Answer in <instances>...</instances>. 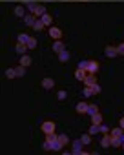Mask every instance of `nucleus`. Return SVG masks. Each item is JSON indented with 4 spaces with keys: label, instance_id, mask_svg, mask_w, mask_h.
Here are the masks:
<instances>
[{
    "label": "nucleus",
    "instance_id": "40",
    "mask_svg": "<svg viewBox=\"0 0 124 155\" xmlns=\"http://www.w3.org/2000/svg\"><path fill=\"white\" fill-rule=\"evenodd\" d=\"M119 139H120V142H124V133H120V135H119Z\"/></svg>",
    "mask_w": 124,
    "mask_h": 155
},
{
    "label": "nucleus",
    "instance_id": "29",
    "mask_svg": "<svg viewBox=\"0 0 124 155\" xmlns=\"http://www.w3.org/2000/svg\"><path fill=\"white\" fill-rule=\"evenodd\" d=\"M109 133H111V137H119V135H120V133H124V130H122V128H120V126H119V128H115V130H111V131H109Z\"/></svg>",
    "mask_w": 124,
    "mask_h": 155
},
{
    "label": "nucleus",
    "instance_id": "27",
    "mask_svg": "<svg viewBox=\"0 0 124 155\" xmlns=\"http://www.w3.org/2000/svg\"><path fill=\"white\" fill-rule=\"evenodd\" d=\"M29 38H31V37H29V35H26V33H20V35H18V42H20V44H28V40H29Z\"/></svg>",
    "mask_w": 124,
    "mask_h": 155
},
{
    "label": "nucleus",
    "instance_id": "34",
    "mask_svg": "<svg viewBox=\"0 0 124 155\" xmlns=\"http://www.w3.org/2000/svg\"><path fill=\"white\" fill-rule=\"evenodd\" d=\"M82 93H84V97H91V95H93V90H91V88H90V86H86V88H84V91H82Z\"/></svg>",
    "mask_w": 124,
    "mask_h": 155
},
{
    "label": "nucleus",
    "instance_id": "18",
    "mask_svg": "<svg viewBox=\"0 0 124 155\" xmlns=\"http://www.w3.org/2000/svg\"><path fill=\"white\" fill-rule=\"evenodd\" d=\"M58 60H60V62H68V60H70V53H68L66 49L62 51V53H58Z\"/></svg>",
    "mask_w": 124,
    "mask_h": 155
},
{
    "label": "nucleus",
    "instance_id": "24",
    "mask_svg": "<svg viewBox=\"0 0 124 155\" xmlns=\"http://www.w3.org/2000/svg\"><path fill=\"white\" fill-rule=\"evenodd\" d=\"M40 20H42V22H44L46 26H51V20H53V17L46 13V15H42V17H40Z\"/></svg>",
    "mask_w": 124,
    "mask_h": 155
},
{
    "label": "nucleus",
    "instance_id": "10",
    "mask_svg": "<svg viewBox=\"0 0 124 155\" xmlns=\"http://www.w3.org/2000/svg\"><path fill=\"white\" fill-rule=\"evenodd\" d=\"M24 22H26V26H31V28H33L35 22H37V17H35V15H26V17H24Z\"/></svg>",
    "mask_w": 124,
    "mask_h": 155
},
{
    "label": "nucleus",
    "instance_id": "26",
    "mask_svg": "<svg viewBox=\"0 0 124 155\" xmlns=\"http://www.w3.org/2000/svg\"><path fill=\"white\" fill-rule=\"evenodd\" d=\"M57 139H58V140H60L62 144H64V146H66V144L70 142V137H68V135H64V133H60V135H57Z\"/></svg>",
    "mask_w": 124,
    "mask_h": 155
},
{
    "label": "nucleus",
    "instance_id": "41",
    "mask_svg": "<svg viewBox=\"0 0 124 155\" xmlns=\"http://www.w3.org/2000/svg\"><path fill=\"white\" fill-rule=\"evenodd\" d=\"M120 148H122V150H124V142H122V144H120Z\"/></svg>",
    "mask_w": 124,
    "mask_h": 155
},
{
    "label": "nucleus",
    "instance_id": "7",
    "mask_svg": "<svg viewBox=\"0 0 124 155\" xmlns=\"http://www.w3.org/2000/svg\"><path fill=\"white\" fill-rule=\"evenodd\" d=\"M99 71V62L97 60H90V66H88V73H97Z\"/></svg>",
    "mask_w": 124,
    "mask_h": 155
},
{
    "label": "nucleus",
    "instance_id": "3",
    "mask_svg": "<svg viewBox=\"0 0 124 155\" xmlns=\"http://www.w3.org/2000/svg\"><path fill=\"white\" fill-rule=\"evenodd\" d=\"M42 131L44 133H49V131H55V122L53 120H46V122H42Z\"/></svg>",
    "mask_w": 124,
    "mask_h": 155
},
{
    "label": "nucleus",
    "instance_id": "28",
    "mask_svg": "<svg viewBox=\"0 0 124 155\" xmlns=\"http://www.w3.org/2000/svg\"><path fill=\"white\" fill-rule=\"evenodd\" d=\"M90 135H95V133H100V130H99V124H91V128H90V131H88Z\"/></svg>",
    "mask_w": 124,
    "mask_h": 155
},
{
    "label": "nucleus",
    "instance_id": "8",
    "mask_svg": "<svg viewBox=\"0 0 124 155\" xmlns=\"http://www.w3.org/2000/svg\"><path fill=\"white\" fill-rule=\"evenodd\" d=\"M62 148H64V144H62L58 139H55V140H51V150L53 151H60Z\"/></svg>",
    "mask_w": 124,
    "mask_h": 155
},
{
    "label": "nucleus",
    "instance_id": "25",
    "mask_svg": "<svg viewBox=\"0 0 124 155\" xmlns=\"http://www.w3.org/2000/svg\"><path fill=\"white\" fill-rule=\"evenodd\" d=\"M97 111H99V106H97V104H88V111H86L88 115H93V113H97Z\"/></svg>",
    "mask_w": 124,
    "mask_h": 155
},
{
    "label": "nucleus",
    "instance_id": "36",
    "mask_svg": "<svg viewBox=\"0 0 124 155\" xmlns=\"http://www.w3.org/2000/svg\"><path fill=\"white\" fill-rule=\"evenodd\" d=\"M99 130H100V133H109V130H108V126L102 122V124H99Z\"/></svg>",
    "mask_w": 124,
    "mask_h": 155
},
{
    "label": "nucleus",
    "instance_id": "21",
    "mask_svg": "<svg viewBox=\"0 0 124 155\" xmlns=\"http://www.w3.org/2000/svg\"><path fill=\"white\" fill-rule=\"evenodd\" d=\"M6 77H8V79H15V77H17V69L15 68H8L6 69Z\"/></svg>",
    "mask_w": 124,
    "mask_h": 155
},
{
    "label": "nucleus",
    "instance_id": "39",
    "mask_svg": "<svg viewBox=\"0 0 124 155\" xmlns=\"http://www.w3.org/2000/svg\"><path fill=\"white\" fill-rule=\"evenodd\" d=\"M119 126H120V128L124 130V119H120V122H119Z\"/></svg>",
    "mask_w": 124,
    "mask_h": 155
},
{
    "label": "nucleus",
    "instance_id": "6",
    "mask_svg": "<svg viewBox=\"0 0 124 155\" xmlns=\"http://www.w3.org/2000/svg\"><path fill=\"white\" fill-rule=\"evenodd\" d=\"M53 86H55V81H53V79H49V77L42 79V88H44V90H51Z\"/></svg>",
    "mask_w": 124,
    "mask_h": 155
},
{
    "label": "nucleus",
    "instance_id": "13",
    "mask_svg": "<svg viewBox=\"0 0 124 155\" xmlns=\"http://www.w3.org/2000/svg\"><path fill=\"white\" fill-rule=\"evenodd\" d=\"M64 49H66V46L62 44L60 40H57V42L53 44V51H57V53H62V51H64Z\"/></svg>",
    "mask_w": 124,
    "mask_h": 155
},
{
    "label": "nucleus",
    "instance_id": "1",
    "mask_svg": "<svg viewBox=\"0 0 124 155\" xmlns=\"http://www.w3.org/2000/svg\"><path fill=\"white\" fill-rule=\"evenodd\" d=\"M82 82H84V86H90V88H91V86H95V84H97V75L88 73V75H86V79H84Z\"/></svg>",
    "mask_w": 124,
    "mask_h": 155
},
{
    "label": "nucleus",
    "instance_id": "23",
    "mask_svg": "<svg viewBox=\"0 0 124 155\" xmlns=\"http://www.w3.org/2000/svg\"><path fill=\"white\" fill-rule=\"evenodd\" d=\"M15 15H17V17H26V9H24V6H17V8H15Z\"/></svg>",
    "mask_w": 124,
    "mask_h": 155
},
{
    "label": "nucleus",
    "instance_id": "31",
    "mask_svg": "<svg viewBox=\"0 0 124 155\" xmlns=\"http://www.w3.org/2000/svg\"><path fill=\"white\" fill-rule=\"evenodd\" d=\"M88 66H90V60H80L79 62V68L84 69V71H88Z\"/></svg>",
    "mask_w": 124,
    "mask_h": 155
},
{
    "label": "nucleus",
    "instance_id": "32",
    "mask_svg": "<svg viewBox=\"0 0 124 155\" xmlns=\"http://www.w3.org/2000/svg\"><path fill=\"white\" fill-rule=\"evenodd\" d=\"M120 139L119 137H111V146H115V148H120Z\"/></svg>",
    "mask_w": 124,
    "mask_h": 155
},
{
    "label": "nucleus",
    "instance_id": "37",
    "mask_svg": "<svg viewBox=\"0 0 124 155\" xmlns=\"http://www.w3.org/2000/svg\"><path fill=\"white\" fill-rule=\"evenodd\" d=\"M91 90H93V95H99V93H100V86H99V84L91 86Z\"/></svg>",
    "mask_w": 124,
    "mask_h": 155
},
{
    "label": "nucleus",
    "instance_id": "2",
    "mask_svg": "<svg viewBox=\"0 0 124 155\" xmlns=\"http://www.w3.org/2000/svg\"><path fill=\"white\" fill-rule=\"evenodd\" d=\"M49 35H51V38L60 40L62 38V29L60 28H55V26H49Z\"/></svg>",
    "mask_w": 124,
    "mask_h": 155
},
{
    "label": "nucleus",
    "instance_id": "15",
    "mask_svg": "<svg viewBox=\"0 0 124 155\" xmlns=\"http://www.w3.org/2000/svg\"><path fill=\"white\" fill-rule=\"evenodd\" d=\"M91 124H102V115H100L99 111L91 115Z\"/></svg>",
    "mask_w": 124,
    "mask_h": 155
},
{
    "label": "nucleus",
    "instance_id": "14",
    "mask_svg": "<svg viewBox=\"0 0 124 155\" xmlns=\"http://www.w3.org/2000/svg\"><path fill=\"white\" fill-rule=\"evenodd\" d=\"M31 60H33V58H31L29 55H20V64H22V66H26V68H28V66L31 64Z\"/></svg>",
    "mask_w": 124,
    "mask_h": 155
},
{
    "label": "nucleus",
    "instance_id": "5",
    "mask_svg": "<svg viewBox=\"0 0 124 155\" xmlns=\"http://www.w3.org/2000/svg\"><path fill=\"white\" fill-rule=\"evenodd\" d=\"M82 146H84V142H82V140H73V150H71V153H73V155L82 153Z\"/></svg>",
    "mask_w": 124,
    "mask_h": 155
},
{
    "label": "nucleus",
    "instance_id": "19",
    "mask_svg": "<svg viewBox=\"0 0 124 155\" xmlns=\"http://www.w3.org/2000/svg\"><path fill=\"white\" fill-rule=\"evenodd\" d=\"M33 15H35L37 18H38V17H42V15H46V8H44V6H38V8L33 11Z\"/></svg>",
    "mask_w": 124,
    "mask_h": 155
},
{
    "label": "nucleus",
    "instance_id": "9",
    "mask_svg": "<svg viewBox=\"0 0 124 155\" xmlns=\"http://www.w3.org/2000/svg\"><path fill=\"white\" fill-rule=\"evenodd\" d=\"M86 75H88V71L77 68V71H75V79H77V81H84V79H86Z\"/></svg>",
    "mask_w": 124,
    "mask_h": 155
},
{
    "label": "nucleus",
    "instance_id": "22",
    "mask_svg": "<svg viewBox=\"0 0 124 155\" xmlns=\"http://www.w3.org/2000/svg\"><path fill=\"white\" fill-rule=\"evenodd\" d=\"M24 6H26V8H28L29 11H35V9L38 8V4H37V2H33V0H28V2H26Z\"/></svg>",
    "mask_w": 124,
    "mask_h": 155
},
{
    "label": "nucleus",
    "instance_id": "11",
    "mask_svg": "<svg viewBox=\"0 0 124 155\" xmlns=\"http://www.w3.org/2000/svg\"><path fill=\"white\" fill-rule=\"evenodd\" d=\"M106 55L111 58V57H117V46H106Z\"/></svg>",
    "mask_w": 124,
    "mask_h": 155
},
{
    "label": "nucleus",
    "instance_id": "30",
    "mask_svg": "<svg viewBox=\"0 0 124 155\" xmlns=\"http://www.w3.org/2000/svg\"><path fill=\"white\" fill-rule=\"evenodd\" d=\"M80 140H82V142H84V146H86V144H90V142H91V135H90V133H84V135L80 137Z\"/></svg>",
    "mask_w": 124,
    "mask_h": 155
},
{
    "label": "nucleus",
    "instance_id": "17",
    "mask_svg": "<svg viewBox=\"0 0 124 155\" xmlns=\"http://www.w3.org/2000/svg\"><path fill=\"white\" fill-rule=\"evenodd\" d=\"M15 69H17V77H20V79H22V77H24V75H26V66H22V64H18V66H17Z\"/></svg>",
    "mask_w": 124,
    "mask_h": 155
},
{
    "label": "nucleus",
    "instance_id": "4",
    "mask_svg": "<svg viewBox=\"0 0 124 155\" xmlns=\"http://www.w3.org/2000/svg\"><path fill=\"white\" fill-rule=\"evenodd\" d=\"M100 146H102V148H109V146H111V133H104V135H102Z\"/></svg>",
    "mask_w": 124,
    "mask_h": 155
},
{
    "label": "nucleus",
    "instance_id": "20",
    "mask_svg": "<svg viewBox=\"0 0 124 155\" xmlns=\"http://www.w3.org/2000/svg\"><path fill=\"white\" fill-rule=\"evenodd\" d=\"M44 28H46V24H44V22H42L40 18H37V22H35V26H33V29H35V31H42Z\"/></svg>",
    "mask_w": 124,
    "mask_h": 155
},
{
    "label": "nucleus",
    "instance_id": "33",
    "mask_svg": "<svg viewBox=\"0 0 124 155\" xmlns=\"http://www.w3.org/2000/svg\"><path fill=\"white\" fill-rule=\"evenodd\" d=\"M28 48H29V49H35V48H37V40H35V38H29V40H28Z\"/></svg>",
    "mask_w": 124,
    "mask_h": 155
},
{
    "label": "nucleus",
    "instance_id": "35",
    "mask_svg": "<svg viewBox=\"0 0 124 155\" xmlns=\"http://www.w3.org/2000/svg\"><path fill=\"white\" fill-rule=\"evenodd\" d=\"M57 97H58V99H60V101H64V99H66V97H68V93H66V91H64V90H60V91H58V93H57Z\"/></svg>",
    "mask_w": 124,
    "mask_h": 155
},
{
    "label": "nucleus",
    "instance_id": "38",
    "mask_svg": "<svg viewBox=\"0 0 124 155\" xmlns=\"http://www.w3.org/2000/svg\"><path fill=\"white\" fill-rule=\"evenodd\" d=\"M117 53H119V55H124V44H119V46H117Z\"/></svg>",
    "mask_w": 124,
    "mask_h": 155
},
{
    "label": "nucleus",
    "instance_id": "12",
    "mask_svg": "<svg viewBox=\"0 0 124 155\" xmlns=\"http://www.w3.org/2000/svg\"><path fill=\"white\" fill-rule=\"evenodd\" d=\"M28 49H29V48H28V44H20V42H18V46L15 48V51H17L18 55H26V51H28Z\"/></svg>",
    "mask_w": 124,
    "mask_h": 155
},
{
    "label": "nucleus",
    "instance_id": "16",
    "mask_svg": "<svg viewBox=\"0 0 124 155\" xmlns=\"http://www.w3.org/2000/svg\"><path fill=\"white\" fill-rule=\"evenodd\" d=\"M75 110H77L79 113H86V111H88V104H86V102H79V104L75 106Z\"/></svg>",
    "mask_w": 124,
    "mask_h": 155
}]
</instances>
